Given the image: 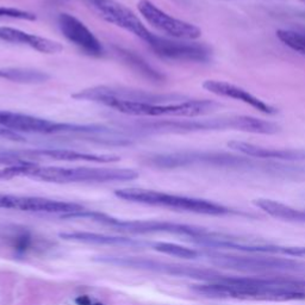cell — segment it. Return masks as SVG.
<instances>
[{
  "mask_svg": "<svg viewBox=\"0 0 305 305\" xmlns=\"http://www.w3.org/2000/svg\"><path fill=\"white\" fill-rule=\"evenodd\" d=\"M138 172L128 168L57 167L38 166L35 162L22 164V176L54 184L72 182H115L131 181L138 178Z\"/></svg>",
  "mask_w": 305,
  "mask_h": 305,
  "instance_id": "obj_1",
  "label": "cell"
},
{
  "mask_svg": "<svg viewBox=\"0 0 305 305\" xmlns=\"http://www.w3.org/2000/svg\"><path fill=\"white\" fill-rule=\"evenodd\" d=\"M103 105L111 108L124 115L135 117H198L216 111L219 104L212 100H194L171 103V104H148L127 100L108 99Z\"/></svg>",
  "mask_w": 305,
  "mask_h": 305,
  "instance_id": "obj_2",
  "label": "cell"
},
{
  "mask_svg": "<svg viewBox=\"0 0 305 305\" xmlns=\"http://www.w3.org/2000/svg\"><path fill=\"white\" fill-rule=\"evenodd\" d=\"M115 194L120 199L141 203L147 205H159L172 209H178L182 211L196 212L203 215H223L228 210L222 205H218L212 201L190 198L182 196H174L159 191L143 190V189H122L115 191Z\"/></svg>",
  "mask_w": 305,
  "mask_h": 305,
  "instance_id": "obj_3",
  "label": "cell"
},
{
  "mask_svg": "<svg viewBox=\"0 0 305 305\" xmlns=\"http://www.w3.org/2000/svg\"><path fill=\"white\" fill-rule=\"evenodd\" d=\"M0 127L13 132H27V134H79L93 135L104 134L103 128L90 126H75V124L56 123L39 117L24 115L6 110H0Z\"/></svg>",
  "mask_w": 305,
  "mask_h": 305,
  "instance_id": "obj_4",
  "label": "cell"
},
{
  "mask_svg": "<svg viewBox=\"0 0 305 305\" xmlns=\"http://www.w3.org/2000/svg\"><path fill=\"white\" fill-rule=\"evenodd\" d=\"M78 100H88L101 104L108 99L117 100H127L136 103H148V104H171L187 100V97L182 94H155L141 90H131V88L115 87V86H94L91 88L76 92L72 95Z\"/></svg>",
  "mask_w": 305,
  "mask_h": 305,
  "instance_id": "obj_5",
  "label": "cell"
},
{
  "mask_svg": "<svg viewBox=\"0 0 305 305\" xmlns=\"http://www.w3.org/2000/svg\"><path fill=\"white\" fill-rule=\"evenodd\" d=\"M137 7L142 17L153 28L170 36L171 38L194 41L201 36V30L196 25L170 16L154 5L150 0H139Z\"/></svg>",
  "mask_w": 305,
  "mask_h": 305,
  "instance_id": "obj_6",
  "label": "cell"
},
{
  "mask_svg": "<svg viewBox=\"0 0 305 305\" xmlns=\"http://www.w3.org/2000/svg\"><path fill=\"white\" fill-rule=\"evenodd\" d=\"M87 3L108 23L129 31L130 34L141 38L147 44L155 36V34L148 30V28L139 21V18L130 9L115 0H88Z\"/></svg>",
  "mask_w": 305,
  "mask_h": 305,
  "instance_id": "obj_7",
  "label": "cell"
},
{
  "mask_svg": "<svg viewBox=\"0 0 305 305\" xmlns=\"http://www.w3.org/2000/svg\"><path fill=\"white\" fill-rule=\"evenodd\" d=\"M154 53L165 60L186 62H208L211 58V49L208 46L192 41L166 38L155 35L148 43Z\"/></svg>",
  "mask_w": 305,
  "mask_h": 305,
  "instance_id": "obj_8",
  "label": "cell"
},
{
  "mask_svg": "<svg viewBox=\"0 0 305 305\" xmlns=\"http://www.w3.org/2000/svg\"><path fill=\"white\" fill-rule=\"evenodd\" d=\"M0 208L14 209V210L28 212H47V214L69 215L83 211V205L68 201H60L39 197L13 196V194H0Z\"/></svg>",
  "mask_w": 305,
  "mask_h": 305,
  "instance_id": "obj_9",
  "label": "cell"
},
{
  "mask_svg": "<svg viewBox=\"0 0 305 305\" xmlns=\"http://www.w3.org/2000/svg\"><path fill=\"white\" fill-rule=\"evenodd\" d=\"M58 28L69 42L91 56H101L104 53L101 43L82 21L69 13H60L57 17Z\"/></svg>",
  "mask_w": 305,
  "mask_h": 305,
  "instance_id": "obj_10",
  "label": "cell"
},
{
  "mask_svg": "<svg viewBox=\"0 0 305 305\" xmlns=\"http://www.w3.org/2000/svg\"><path fill=\"white\" fill-rule=\"evenodd\" d=\"M212 263L216 266L230 268L242 272H265V271H289L298 266L296 261L280 258H248V256L215 255Z\"/></svg>",
  "mask_w": 305,
  "mask_h": 305,
  "instance_id": "obj_11",
  "label": "cell"
},
{
  "mask_svg": "<svg viewBox=\"0 0 305 305\" xmlns=\"http://www.w3.org/2000/svg\"><path fill=\"white\" fill-rule=\"evenodd\" d=\"M112 227L120 231L132 234H149V233H171L187 235L198 237L205 234L201 228H196L185 224H176L170 222H157V220H119L117 219Z\"/></svg>",
  "mask_w": 305,
  "mask_h": 305,
  "instance_id": "obj_12",
  "label": "cell"
},
{
  "mask_svg": "<svg viewBox=\"0 0 305 305\" xmlns=\"http://www.w3.org/2000/svg\"><path fill=\"white\" fill-rule=\"evenodd\" d=\"M203 87L205 90L214 93L219 97L231 98L235 100H240L245 104H247L252 108L258 110V111L266 113V115H274L277 112L273 106H271L267 103H265L261 99H259L255 95L249 93L248 91H246L245 88L238 87L233 84H229L227 82H219V80H207L203 83Z\"/></svg>",
  "mask_w": 305,
  "mask_h": 305,
  "instance_id": "obj_13",
  "label": "cell"
},
{
  "mask_svg": "<svg viewBox=\"0 0 305 305\" xmlns=\"http://www.w3.org/2000/svg\"><path fill=\"white\" fill-rule=\"evenodd\" d=\"M0 41L30 47L44 54H57L64 50V46L53 39L7 27H0Z\"/></svg>",
  "mask_w": 305,
  "mask_h": 305,
  "instance_id": "obj_14",
  "label": "cell"
},
{
  "mask_svg": "<svg viewBox=\"0 0 305 305\" xmlns=\"http://www.w3.org/2000/svg\"><path fill=\"white\" fill-rule=\"evenodd\" d=\"M228 147L234 152L241 153L243 155L256 157V159L267 160H282V161H300L305 160V150H292V149H273L265 148L249 142L230 141Z\"/></svg>",
  "mask_w": 305,
  "mask_h": 305,
  "instance_id": "obj_15",
  "label": "cell"
},
{
  "mask_svg": "<svg viewBox=\"0 0 305 305\" xmlns=\"http://www.w3.org/2000/svg\"><path fill=\"white\" fill-rule=\"evenodd\" d=\"M58 236L67 241L84 242V243H94V245H117V246H135L139 245L131 238L119 237V236H109L104 234L86 233V231H73V233H61Z\"/></svg>",
  "mask_w": 305,
  "mask_h": 305,
  "instance_id": "obj_16",
  "label": "cell"
},
{
  "mask_svg": "<svg viewBox=\"0 0 305 305\" xmlns=\"http://www.w3.org/2000/svg\"><path fill=\"white\" fill-rule=\"evenodd\" d=\"M256 207H259L261 210L267 212L272 217L280 218L285 220H300L302 219V211L293 209L289 205H285L279 201L271 199H256Z\"/></svg>",
  "mask_w": 305,
  "mask_h": 305,
  "instance_id": "obj_17",
  "label": "cell"
},
{
  "mask_svg": "<svg viewBox=\"0 0 305 305\" xmlns=\"http://www.w3.org/2000/svg\"><path fill=\"white\" fill-rule=\"evenodd\" d=\"M277 36L286 47L305 56V31L278 30Z\"/></svg>",
  "mask_w": 305,
  "mask_h": 305,
  "instance_id": "obj_18",
  "label": "cell"
},
{
  "mask_svg": "<svg viewBox=\"0 0 305 305\" xmlns=\"http://www.w3.org/2000/svg\"><path fill=\"white\" fill-rule=\"evenodd\" d=\"M153 248L157 252L164 253V254L173 255L181 259H196L198 256V253L193 251V249L184 247V246L180 245L168 243V242H156V243L153 245Z\"/></svg>",
  "mask_w": 305,
  "mask_h": 305,
  "instance_id": "obj_19",
  "label": "cell"
},
{
  "mask_svg": "<svg viewBox=\"0 0 305 305\" xmlns=\"http://www.w3.org/2000/svg\"><path fill=\"white\" fill-rule=\"evenodd\" d=\"M0 18H12V19L21 21H36L35 13L29 12V11L14 9V7H2L0 6Z\"/></svg>",
  "mask_w": 305,
  "mask_h": 305,
  "instance_id": "obj_20",
  "label": "cell"
},
{
  "mask_svg": "<svg viewBox=\"0 0 305 305\" xmlns=\"http://www.w3.org/2000/svg\"><path fill=\"white\" fill-rule=\"evenodd\" d=\"M281 252L288 255L297 256V258H305V247H289L281 249Z\"/></svg>",
  "mask_w": 305,
  "mask_h": 305,
  "instance_id": "obj_21",
  "label": "cell"
},
{
  "mask_svg": "<svg viewBox=\"0 0 305 305\" xmlns=\"http://www.w3.org/2000/svg\"><path fill=\"white\" fill-rule=\"evenodd\" d=\"M29 245H30V237L21 236L18 237V240L16 242V249L19 252H24L28 249Z\"/></svg>",
  "mask_w": 305,
  "mask_h": 305,
  "instance_id": "obj_22",
  "label": "cell"
},
{
  "mask_svg": "<svg viewBox=\"0 0 305 305\" xmlns=\"http://www.w3.org/2000/svg\"><path fill=\"white\" fill-rule=\"evenodd\" d=\"M75 303L78 305H91V299L87 296H79L75 299Z\"/></svg>",
  "mask_w": 305,
  "mask_h": 305,
  "instance_id": "obj_23",
  "label": "cell"
},
{
  "mask_svg": "<svg viewBox=\"0 0 305 305\" xmlns=\"http://www.w3.org/2000/svg\"><path fill=\"white\" fill-rule=\"evenodd\" d=\"M51 2L53 3H57V4H60V3H66V2H69V0H51ZM88 2V0H87Z\"/></svg>",
  "mask_w": 305,
  "mask_h": 305,
  "instance_id": "obj_24",
  "label": "cell"
},
{
  "mask_svg": "<svg viewBox=\"0 0 305 305\" xmlns=\"http://www.w3.org/2000/svg\"><path fill=\"white\" fill-rule=\"evenodd\" d=\"M300 222H305V211H302V219Z\"/></svg>",
  "mask_w": 305,
  "mask_h": 305,
  "instance_id": "obj_25",
  "label": "cell"
},
{
  "mask_svg": "<svg viewBox=\"0 0 305 305\" xmlns=\"http://www.w3.org/2000/svg\"><path fill=\"white\" fill-rule=\"evenodd\" d=\"M94 305H104V304H101V303H97V304H94Z\"/></svg>",
  "mask_w": 305,
  "mask_h": 305,
  "instance_id": "obj_26",
  "label": "cell"
},
{
  "mask_svg": "<svg viewBox=\"0 0 305 305\" xmlns=\"http://www.w3.org/2000/svg\"><path fill=\"white\" fill-rule=\"evenodd\" d=\"M303 2H305V0H303Z\"/></svg>",
  "mask_w": 305,
  "mask_h": 305,
  "instance_id": "obj_27",
  "label": "cell"
}]
</instances>
